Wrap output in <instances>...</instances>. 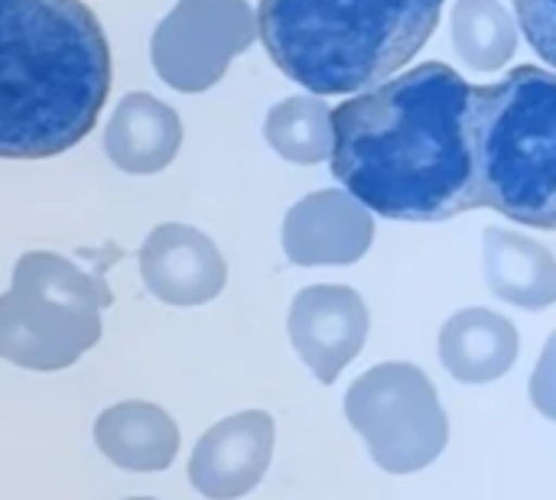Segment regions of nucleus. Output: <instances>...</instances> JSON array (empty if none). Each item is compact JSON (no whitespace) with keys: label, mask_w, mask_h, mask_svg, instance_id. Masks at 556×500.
Wrapping results in <instances>:
<instances>
[{"label":"nucleus","mask_w":556,"mask_h":500,"mask_svg":"<svg viewBox=\"0 0 556 500\" xmlns=\"http://www.w3.org/2000/svg\"><path fill=\"white\" fill-rule=\"evenodd\" d=\"M472 85L427 62L332 107V176L368 211L394 221H450L476 208Z\"/></svg>","instance_id":"f257e3e1"},{"label":"nucleus","mask_w":556,"mask_h":500,"mask_svg":"<svg viewBox=\"0 0 556 500\" xmlns=\"http://www.w3.org/2000/svg\"><path fill=\"white\" fill-rule=\"evenodd\" d=\"M108 91V36L81 0H0V159L72 150Z\"/></svg>","instance_id":"f03ea898"},{"label":"nucleus","mask_w":556,"mask_h":500,"mask_svg":"<svg viewBox=\"0 0 556 500\" xmlns=\"http://www.w3.org/2000/svg\"><path fill=\"white\" fill-rule=\"evenodd\" d=\"M446 0H261L257 36L313 94H358L401 72L433 36Z\"/></svg>","instance_id":"7ed1b4c3"},{"label":"nucleus","mask_w":556,"mask_h":500,"mask_svg":"<svg viewBox=\"0 0 556 500\" xmlns=\"http://www.w3.org/2000/svg\"><path fill=\"white\" fill-rule=\"evenodd\" d=\"M469 140L476 208L556 231V72L518 65L472 85Z\"/></svg>","instance_id":"20e7f679"},{"label":"nucleus","mask_w":556,"mask_h":500,"mask_svg":"<svg viewBox=\"0 0 556 500\" xmlns=\"http://www.w3.org/2000/svg\"><path fill=\"white\" fill-rule=\"evenodd\" d=\"M111 299L104 273H85L49 251L23 254L0 296V358L26 371L72 368L101 342Z\"/></svg>","instance_id":"39448f33"},{"label":"nucleus","mask_w":556,"mask_h":500,"mask_svg":"<svg viewBox=\"0 0 556 500\" xmlns=\"http://www.w3.org/2000/svg\"><path fill=\"white\" fill-rule=\"evenodd\" d=\"M345 416L375 465L391 475L433 465L450 443V420L433 381L404 361L365 371L345 394Z\"/></svg>","instance_id":"423d86ee"},{"label":"nucleus","mask_w":556,"mask_h":500,"mask_svg":"<svg viewBox=\"0 0 556 500\" xmlns=\"http://www.w3.org/2000/svg\"><path fill=\"white\" fill-rule=\"evenodd\" d=\"M257 39L248 0H179L156 26L150 55L156 75L186 94L222 81L231 59Z\"/></svg>","instance_id":"0eeeda50"},{"label":"nucleus","mask_w":556,"mask_h":500,"mask_svg":"<svg viewBox=\"0 0 556 500\" xmlns=\"http://www.w3.org/2000/svg\"><path fill=\"white\" fill-rule=\"evenodd\" d=\"M287 329L306 368L323 384H336L368 338V306L349 286H306L290 306Z\"/></svg>","instance_id":"6e6552de"},{"label":"nucleus","mask_w":556,"mask_h":500,"mask_svg":"<svg viewBox=\"0 0 556 500\" xmlns=\"http://www.w3.org/2000/svg\"><path fill=\"white\" fill-rule=\"evenodd\" d=\"M375 241L371 211L345 189H323L300 198L283 218V251L296 267H345Z\"/></svg>","instance_id":"1a4fd4ad"},{"label":"nucleus","mask_w":556,"mask_h":500,"mask_svg":"<svg viewBox=\"0 0 556 500\" xmlns=\"http://www.w3.org/2000/svg\"><path fill=\"white\" fill-rule=\"evenodd\" d=\"M274 456V420L248 410L215 423L189 459V482L208 500H235L254 491Z\"/></svg>","instance_id":"9d476101"},{"label":"nucleus","mask_w":556,"mask_h":500,"mask_svg":"<svg viewBox=\"0 0 556 500\" xmlns=\"http://www.w3.org/2000/svg\"><path fill=\"white\" fill-rule=\"evenodd\" d=\"M140 277L166 306H202L225 290L228 264L212 238L169 221L140 244Z\"/></svg>","instance_id":"9b49d317"},{"label":"nucleus","mask_w":556,"mask_h":500,"mask_svg":"<svg viewBox=\"0 0 556 500\" xmlns=\"http://www.w3.org/2000/svg\"><path fill=\"white\" fill-rule=\"evenodd\" d=\"M182 146L179 114L147 91H130L114 107L104 130L108 159L130 176H153L166 169Z\"/></svg>","instance_id":"f8f14e48"},{"label":"nucleus","mask_w":556,"mask_h":500,"mask_svg":"<svg viewBox=\"0 0 556 500\" xmlns=\"http://www.w3.org/2000/svg\"><path fill=\"white\" fill-rule=\"evenodd\" d=\"M518 329L492 309H463L440 332V361L459 384H492L518 361Z\"/></svg>","instance_id":"ddd939ff"},{"label":"nucleus","mask_w":556,"mask_h":500,"mask_svg":"<svg viewBox=\"0 0 556 500\" xmlns=\"http://www.w3.org/2000/svg\"><path fill=\"white\" fill-rule=\"evenodd\" d=\"M94 446L124 472H163L179 452V430L163 407L127 400L94 420Z\"/></svg>","instance_id":"4468645a"},{"label":"nucleus","mask_w":556,"mask_h":500,"mask_svg":"<svg viewBox=\"0 0 556 500\" xmlns=\"http://www.w3.org/2000/svg\"><path fill=\"white\" fill-rule=\"evenodd\" d=\"M485 280L498 299L531 312L556 303V257L521 231H485Z\"/></svg>","instance_id":"2eb2a0df"},{"label":"nucleus","mask_w":556,"mask_h":500,"mask_svg":"<svg viewBox=\"0 0 556 500\" xmlns=\"http://www.w3.org/2000/svg\"><path fill=\"white\" fill-rule=\"evenodd\" d=\"M264 137L274 146V153H280L290 163L300 166L323 163L332 156V143H336L332 107L316 94L287 98L267 111Z\"/></svg>","instance_id":"dca6fc26"},{"label":"nucleus","mask_w":556,"mask_h":500,"mask_svg":"<svg viewBox=\"0 0 556 500\" xmlns=\"http://www.w3.org/2000/svg\"><path fill=\"white\" fill-rule=\"evenodd\" d=\"M453 42L469 68L495 72L518 49V23L498 0H456Z\"/></svg>","instance_id":"f3484780"},{"label":"nucleus","mask_w":556,"mask_h":500,"mask_svg":"<svg viewBox=\"0 0 556 500\" xmlns=\"http://www.w3.org/2000/svg\"><path fill=\"white\" fill-rule=\"evenodd\" d=\"M515 13L531 49L556 68V0H515Z\"/></svg>","instance_id":"a211bd4d"},{"label":"nucleus","mask_w":556,"mask_h":500,"mask_svg":"<svg viewBox=\"0 0 556 500\" xmlns=\"http://www.w3.org/2000/svg\"><path fill=\"white\" fill-rule=\"evenodd\" d=\"M531 403L556 423V332L547 338L544 355L531 377Z\"/></svg>","instance_id":"6ab92c4d"},{"label":"nucleus","mask_w":556,"mask_h":500,"mask_svg":"<svg viewBox=\"0 0 556 500\" xmlns=\"http://www.w3.org/2000/svg\"><path fill=\"white\" fill-rule=\"evenodd\" d=\"M127 500H153V498H127Z\"/></svg>","instance_id":"aec40b11"}]
</instances>
